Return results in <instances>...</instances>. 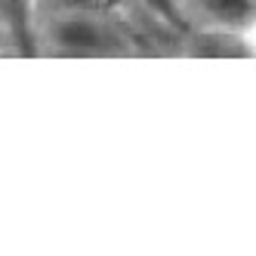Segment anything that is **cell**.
Listing matches in <instances>:
<instances>
[{"mask_svg": "<svg viewBox=\"0 0 256 256\" xmlns=\"http://www.w3.org/2000/svg\"><path fill=\"white\" fill-rule=\"evenodd\" d=\"M250 52H253V44L247 34H234L222 28H204L188 44V56H198V59H234V56H250Z\"/></svg>", "mask_w": 256, "mask_h": 256, "instance_id": "obj_3", "label": "cell"}, {"mask_svg": "<svg viewBox=\"0 0 256 256\" xmlns=\"http://www.w3.org/2000/svg\"><path fill=\"white\" fill-rule=\"evenodd\" d=\"M46 50L68 59H96L120 50L118 34L90 10H59L44 28Z\"/></svg>", "mask_w": 256, "mask_h": 256, "instance_id": "obj_1", "label": "cell"}, {"mask_svg": "<svg viewBox=\"0 0 256 256\" xmlns=\"http://www.w3.org/2000/svg\"><path fill=\"white\" fill-rule=\"evenodd\" d=\"M139 6L152 16L154 22L167 25V28H179L186 19V4L182 0H139Z\"/></svg>", "mask_w": 256, "mask_h": 256, "instance_id": "obj_5", "label": "cell"}, {"mask_svg": "<svg viewBox=\"0 0 256 256\" xmlns=\"http://www.w3.org/2000/svg\"><path fill=\"white\" fill-rule=\"evenodd\" d=\"M52 4H62V10H86L90 0H52Z\"/></svg>", "mask_w": 256, "mask_h": 256, "instance_id": "obj_6", "label": "cell"}, {"mask_svg": "<svg viewBox=\"0 0 256 256\" xmlns=\"http://www.w3.org/2000/svg\"><path fill=\"white\" fill-rule=\"evenodd\" d=\"M34 6L38 0H0V22H4L22 52L38 46V28H34Z\"/></svg>", "mask_w": 256, "mask_h": 256, "instance_id": "obj_4", "label": "cell"}, {"mask_svg": "<svg viewBox=\"0 0 256 256\" xmlns=\"http://www.w3.org/2000/svg\"><path fill=\"white\" fill-rule=\"evenodd\" d=\"M188 10H194L207 28H222L234 34L256 31V0H182Z\"/></svg>", "mask_w": 256, "mask_h": 256, "instance_id": "obj_2", "label": "cell"}]
</instances>
